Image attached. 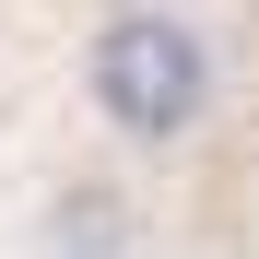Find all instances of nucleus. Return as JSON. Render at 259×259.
Segmentation results:
<instances>
[{
	"label": "nucleus",
	"instance_id": "f257e3e1",
	"mask_svg": "<svg viewBox=\"0 0 259 259\" xmlns=\"http://www.w3.org/2000/svg\"><path fill=\"white\" fill-rule=\"evenodd\" d=\"M224 24L200 12V0H95V24H82V59H71V95L82 118L106 130L118 153H189L212 118H224Z\"/></svg>",
	"mask_w": 259,
	"mask_h": 259
}]
</instances>
